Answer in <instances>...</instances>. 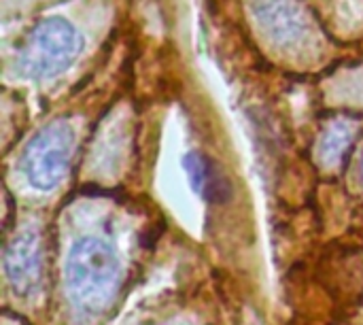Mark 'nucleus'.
Instances as JSON below:
<instances>
[{
	"instance_id": "f257e3e1",
	"label": "nucleus",
	"mask_w": 363,
	"mask_h": 325,
	"mask_svg": "<svg viewBox=\"0 0 363 325\" xmlns=\"http://www.w3.org/2000/svg\"><path fill=\"white\" fill-rule=\"evenodd\" d=\"M121 262L113 245L96 236L72 243L66 258V292L72 304L89 315L106 311L121 285Z\"/></svg>"
},
{
	"instance_id": "f03ea898",
	"label": "nucleus",
	"mask_w": 363,
	"mask_h": 325,
	"mask_svg": "<svg viewBox=\"0 0 363 325\" xmlns=\"http://www.w3.org/2000/svg\"><path fill=\"white\" fill-rule=\"evenodd\" d=\"M83 38L64 17H47L38 21L26 36L17 68L30 79H47L64 72L81 53Z\"/></svg>"
},
{
	"instance_id": "7ed1b4c3",
	"label": "nucleus",
	"mask_w": 363,
	"mask_h": 325,
	"mask_svg": "<svg viewBox=\"0 0 363 325\" xmlns=\"http://www.w3.org/2000/svg\"><path fill=\"white\" fill-rule=\"evenodd\" d=\"M74 141V130L66 119H55L38 130L19 160L26 181L40 192L57 187L68 172Z\"/></svg>"
},
{
	"instance_id": "20e7f679",
	"label": "nucleus",
	"mask_w": 363,
	"mask_h": 325,
	"mask_svg": "<svg viewBox=\"0 0 363 325\" xmlns=\"http://www.w3.org/2000/svg\"><path fill=\"white\" fill-rule=\"evenodd\" d=\"M4 275L17 296H30L40 287L43 247L34 228L21 230L4 251Z\"/></svg>"
},
{
	"instance_id": "39448f33",
	"label": "nucleus",
	"mask_w": 363,
	"mask_h": 325,
	"mask_svg": "<svg viewBox=\"0 0 363 325\" xmlns=\"http://www.w3.org/2000/svg\"><path fill=\"white\" fill-rule=\"evenodd\" d=\"M251 6L262 30L283 47L302 43L313 30L298 0H251Z\"/></svg>"
},
{
	"instance_id": "423d86ee",
	"label": "nucleus",
	"mask_w": 363,
	"mask_h": 325,
	"mask_svg": "<svg viewBox=\"0 0 363 325\" xmlns=\"http://www.w3.org/2000/svg\"><path fill=\"white\" fill-rule=\"evenodd\" d=\"M185 175L198 196L206 202H221L228 196V183L221 179V172L204 155L191 151L183 158Z\"/></svg>"
},
{
	"instance_id": "0eeeda50",
	"label": "nucleus",
	"mask_w": 363,
	"mask_h": 325,
	"mask_svg": "<svg viewBox=\"0 0 363 325\" xmlns=\"http://www.w3.org/2000/svg\"><path fill=\"white\" fill-rule=\"evenodd\" d=\"M355 138V126L347 119L334 121L319 141V158L325 166H336L345 160Z\"/></svg>"
},
{
	"instance_id": "6e6552de",
	"label": "nucleus",
	"mask_w": 363,
	"mask_h": 325,
	"mask_svg": "<svg viewBox=\"0 0 363 325\" xmlns=\"http://www.w3.org/2000/svg\"><path fill=\"white\" fill-rule=\"evenodd\" d=\"M362 179H363V158H362Z\"/></svg>"
}]
</instances>
